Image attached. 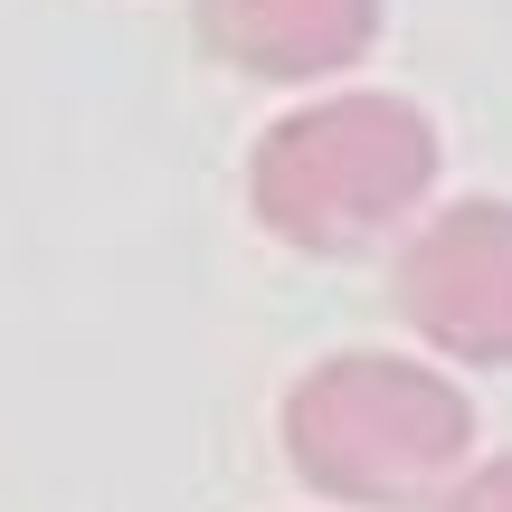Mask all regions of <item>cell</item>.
Masks as SVG:
<instances>
[{"instance_id": "7a4b0ae2", "label": "cell", "mask_w": 512, "mask_h": 512, "mask_svg": "<svg viewBox=\"0 0 512 512\" xmlns=\"http://www.w3.org/2000/svg\"><path fill=\"white\" fill-rule=\"evenodd\" d=\"M437 181V124L408 95H332L294 105L247 152V209L266 238L304 256L380 247Z\"/></svg>"}, {"instance_id": "5b68a950", "label": "cell", "mask_w": 512, "mask_h": 512, "mask_svg": "<svg viewBox=\"0 0 512 512\" xmlns=\"http://www.w3.org/2000/svg\"><path fill=\"white\" fill-rule=\"evenodd\" d=\"M427 512H512V456H494V465H475V475H456Z\"/></svg>"}, {"instance_id": "3957f363", "label": "cell", "mask_w": 512, "mask_h": 512, "mask_svg": "<svg viewBox=\"0 0 512 512\" xmlns=\"http://www.w3.org/2000/svg\"><path fill=\"white\" fill-rule=\"evenodd\" d=\"M399 294L408 332L427 351L512 370V200H456L399 247Z\"/></svg>"}, {"instance_id": "6da1fadb", "label": "cell", "mask_w": 512, "mask_h": 512, "mask_svg": "<svg viewBox=\"0 0 512 512\" xmlns=\"http://www.w3.org/2000/svg\"><path fill=\"white\" fill-rule=\"evenodd\" d=\"M475 408L446 370L389 361V351H332L285 389V465L323 503L408 512L437 503L465 475Z\"/></svg>"}, {"instance_id": "277c9868", "label": "cell", "mask_w": 512, "mask_h": 512, "mask_svg": "<svg viewBox=\"0 0 512 512\" xmlns=\"http://www.w3.org/2000/svg\"><path fill=\"white\" fill-rule=\"evenodd\" d=\"M190 19L200 48L256 86H313L380 38V0H190Z\"/></svg>"}]
</instances>
